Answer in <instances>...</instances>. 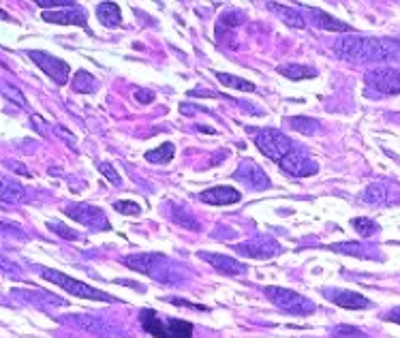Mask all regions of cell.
Returning a JSON list of instances; mask_svg holds the SVG:
<instances>
[{"mask_svg":"<svg viewBox=\"0 0 400 338\" xmlns=\"http://www.w3.org/2000/svg\"><path fill=\"white\" fill-rule=\"evenodd\" d=\"M45 21L49 24H62V26H82L88 30V15L82 7H69V9H60V11H45L41 15Z\"/></svg>","mask_w":400,"mask_h":338,"instance_id":"14","label":"cell"},{"mask_svg":"<svg viewBox=\"0 0 400 338\" xmlns=\"http://www.w3.org/2000/svg\"><path fill=\"white\" fill-rule=\"evenodd\" d=\"M306 9V15L311 17L313 21V26H317L319 30H332V33H347V35H351V26L336 17H332L330 13L326 11H321V9H315V7H304Z\"/></svg>","mask_w":400,"mask_h":338,"instance_id":"15","label":"cell"},{"mask_svg":"<svg viewBox=\"0 0 400 338\" xmlns=\"http://www.w3.org/2000/svg\"><path fill=\"white\" fill-rule=\"evenodd\" d=\"M199 199L210 206H232V204H238L242 195L234 186H212L204 193H199Z\"/></svg>","mask_w":400,"mask_h":338,"instance_id":"16","label":"cell"},{"mask_svg":"<svg viewBox=\"0 0 400 338\" xmlns=\"http://www.w3.org/2000/svg\"><path fill=\"white\" fill-rule=\"evenodd\" d=\"M321 294L326 300H330L332 304L347 308V310H366L372 306V302L368 298H364L358 292H351V289H340V287H326L321 289Z\"/></svg>","mask_w":400,"mask_h":338,"instance_id":"11","label":"cell"},{"mask_svg":"<svg viewBox=\"0 0 400 338\" xmlns=\"http://www.w3.org/2000/svg\"><path fill=\"white\" fill-rule=\"evenodd\" d=\"M26 56L43 71L47 78H52L58 86H64L69 82L71 69H69V64L64 60L56 58L54 54H49V52H43V50H28Z\"/></svg>","mask_w":400,"mask_h":338,"instance_id":"7","label":"cell"},{"mask_svg":"<svg viewBox=\"0 0 400 338\" xmlns=\"http://www.w3.org/2000/svg\"><path fill=\"white\" fill-rule=\"evenodd\" d=\"M238 255L242 257H251V259H270V257H277L283 249L274 238L270 235H257L248 242L236 244L234 247Z\"/></svg>","mask_w":400,"mask_h":338,"instance_id":"10","label":"cell"},{"mask_svg":"<svg viewBox=\"0 0 400 338\" xmlns=\"http://www.w3.org/2000/svg\"><path fill=\"white\" fill-rule=\"evenodd\" d=\"M334 54L351 64H379L400 58V41L385 37L342 35L334 41Z\"/></svg>","mask_w":400,"mask_h":338,"instance_id":"1","label":"cell"},{"mask_svg":"<svg viewBox=\"0 0 400 338\" xmlns=\"http://www.w3.org/2000/svg\"><path fill=\"white\" fill-rule=\"evenodd\" d=\"M114 210L120 214H127V216H139L141 214V206L137 202H129V199L114 202Z\"/></svg>","mask_w":400,"mask_h":338,"instance_id":"33","label":"cell"},{"mask_svg":"<svg viewBox=\"0 0 400 338\" xmlns=\"http://www.w3.org/2000/svg\"><path fill=\"white\" fill-rule=\"evenodd\" d=\"M171 304H176V306H186V308H197V310H204V306H195L193 302H186V300H178V298H169Z\"/></svg>","mask_w":400,"mask_h":338,"instance_id":"39","label":"cell"},{"mask_svg":"<svg viewBox=\"0 0 400 338\" xmlns=\"http://www.w3.org/2000/svg\"><path fill=\"white\" fill-rule=\"evenodd\" d=\"M366 84L370 88H374L379 94H400V71L392 69V66H374L368 69L364 75Z\"/></svg>","mask_w":400,"mask_h":338,"instance_id":"9","label":"cell"},{"mask_svg":"<svg viewBox=\"0 0 400 338\" xmlns=\"http://www.w3.org/2000/svg\"><path fill=\"white\" fill-rule=\"evenodd\" d=\"M279 73L291 82H302V80H308V78H317V69L311 66V64H299V62H291V64H281Z\"/></svg>","mask_w":400,"mask_h":338,"instance_id":"18","label":"cell"},{"mask_svg":"<svg viewBox=\"0 0 400 338\" xmlns=\"http://www.w3.org/2000/svg\"><path fill=\"white\" fill-rule=\"evenodd\" d=\"M122 263L131 270H137L141 274H148L165 285H180L186 278V268L178 261H171L163 253H135L124 257Z\"/></svg>","mask_w":400,"mask_h":338,"instance_id":"2","label":"cell"},{"mask_svg":"<svg viewBox=\"0 0 400 338\" xmlns=\"http://www.w3.org/2000/svg\"><path fill=\"white\" fill-rule=\"evenodd\" d=\"M385 199H388V188L381 182L368 184V188L362 193V202L364 204H377V206H381V204H385Z\"/></svg>","mask_w":400,"mask_h":338,"instance_id":"25","label":"cell"},{"mask_svg":"<svg viewBox=\"0 0 400 338\" xmlns=\"http://www.w3.org/2000/svg\"><path fill=\"white\" fill-rule=\"evenodd\" d=\"M139 323L144 332L155 338H193V323L184 319L163 317L153 308H144L139 312Z\"/></svg>","mask_w":400,"mask_h":338,"instance_id":"3","label":"cell"},{"mask_svg":"<svg viewBox=\"0 0 400 338\" xmlns=\"http://www.w3.org/2000/svg\"><path fill=\"white\" fill-rule=\"evenodd\" d=\"M171 221H173V223H178V225H182V227H189V229H193V231L199 229V223L193 219V214L186 212L182 206H173V210H171Z\"/></svg>","mask_w":400,"mask_h":338,"instance_id":"29","label":"cell"},{"mask_svg":"<svg viewBox=\"0 0 400 338\" xmlns=\"http://www.w3.org/2000/svg\"><path fill=\"white\" fill-rule=\"evenodd\" d=\"M47 227L52 229L54 233H58L60 238H64V240H80V233H78V231L69 229V227H67L64 223H60V221H49Z\"/></svg>","mask_w":400,"mask_h":338,"instance_id":"34","label":"cell"},{"mask_svg":"<svg viewBox=\"0 0 400 338\" xmlns=\"http://www.w3.org/2000/svg\"><path fill=\"white\" fill-rule=\"evenodd\" d=\"M67 216H71L73 221H78L94 231H107L112 225L107 221V216L101 208H96V206H90V204H84V202H78V204H73L64 210Z\"/></svg>","mask_w":400,"mask_h":338,"instance_id":"8","label":"cell"},{"mask_svg":"<svg viewBox=\"0 0 400 338\" xmlns=\"http://www.w3.org/2000/svg\"><path fill=\"white\" fill-rule=\"evenodd\" d=\"M234 180H238L242 184H248L251 188H257V190H268L272 186V182H270L268 174L261 169V165H257L251 159L240 161L238 169L234 172Z\"/></svg>","mask_w":400,"mask_h":338,"instance_id":"12","label":"cell"},{"mask_svg":"<svg viewBox=\"0 0 400 338\" xmlns=\"http://www.w3.org/2000/svg\"><path fill=\"white\" fill-rule=\"evenodd\" d=\"M24 195H26V193H24V186L19 182H13L7 176L3 178V184H0V199L5 204H17L24 199Z\"/></svg>","mask_w":400,"mask_h":338,"instance_id":"22","label":"cell"},{"mask_svg":"<svg viewBox=\"0 0 400 338\" xmlns=\"http://www.w3.org/2000/svg\"><path fill=\"white\" fill-rule=\"evenodd\" d=\"M135 99L141 103V105H148L155 101V92L153 90H146V88H137L135 90Z\"/></svg>","mask_w":400,"mask_h":338,"instance_id":"37","label":"cell"},{"mask_svg":"<svg viewBox=\"0 0 400 338\" xmlns=\"http://www.w3.org/2000/svg\"><path fill=\"white\" fill-rule=\"evenodd\" d=\"M248 133L253 135L255 146L261 150V154L279 165L299 146V143H295L291 137L277 129H248Z\"/></svg>","mask_w":400,"mask_h":338,"instance_id":"4","label":"cell"},{"mask_svg":"<svg viewBox=\"0 0 400 338\" xmlns=\"http://www.w3.org/2000/svg\"><path fill=\"white\" fill-rule=\"evenodd\" d=\"M289 127L295 133H302V135H317L321 131L319 120L308 118V116H293V118H289Z\"/></svg>","mask_w":400,"mask_h":338,"instance_id":"23","label":"cell"},{"mask_svg":"<svg viewBox=\"0 0 400 338\" xmlns=\"http://www.w3.org/2000/svg\"><path fill=\"white\" fill-rule=\"evenodd\" d=\"M199 259H204L206 263H210L212 268L220 274H227V276H244L248 272V265L234 259V257H227V255H220V253H206L202 251L199 253Z\"/></svg>","mask_w":400,"mask_h":338,"instance_id":"13","label":"cell"},{"mask_svg":"<svg viewBox=\"0 0 400 338\" xmlns=\"http://www.w3.org/2000/svg\"><path fill=\"white\" fill-rule=\"evenodd\" d=\"M37 270L45 281L62 287L64 292H69L71 296H78V298H84V300H94V302H116L114 296H110L105 292H98L96 287H90V285L73 278V276H67V274H62L58 270H49V268H37Z\"/></svg>","mask_w":400,"mask_h":338,"instance_id":"5","label":"cell"},{"mask_svg":"<svg viewBox=\"0 0 400 338\" xmlns=\"http://www.w3.org/2000/svg\"><path fill=\"white\" fill-rule=\"evenodd\" d=\"M98 172H101L114 186H122V178H120V174L116 172V169H114L110 163H98Z\"/></svg>","mask_w":400,"mask_h":338,"instance_id":"35","label":"cell"},{"mask_svg":"<svg viewBox=\"0 0 400 338\" xmlns=\"http://www.w3.org/2000/svg\"><path fill=\"white\" fill-rule=\"evenodd\" d=\"M3 94H5V99H9L11 103H17L19 107H28V101L24 99V94L15 86H11L9 82H3Z\"/></svg>","mask_w":400,"mask_h":338,"instance_id":"32","label":"cell"},{"mask_svg":"<svg viewBox=\"0 0 400 338\" xmlns=\"http://www.w3.org/2000/svg\"><path fill=\"white\" fill-rule=\"evenodd\" d=\"M214 78L227 88H234V90H242V92H253L255 90V84L246 82L242 78H236V75H229V73H220V71H216Z\"/></svg>","mask_w":400,"mask_h":338,"instance_id":"26","label":"cell"},{"mask_svg":"<svg viewBox=\"0 0 400 338\" xmlns=\"http://www.w3.org/2000/svg\"><path fill=\"white\" fill-rule=\"evenodd\" d=\"M62 321H71L73 326L78 328H84L86 332H92V334H98V336H105V338H112V328L105 326L103 321H96L92 317H84V315H73V317H62Z\"/></svg>","mask_w":400,"mask_h":338,"instance_id":"19","label":"cell"},{"mask_svg":"<svg viewBox=\"0 0 400 338\" xmlns=\"http://www.w3.org/2000/svg\"><path fill=\"white\" fill-rule=\"evenodd\" d=\"M383 319H385V321H390V323H398V326H400V306H396V308L388 310L385 315H383Z\"/></svg>","mask_w":400,"mask_h":338,"instance_id":"38","label":"cell"},{"mask_svg":"<svg viewBox=\"0 0 400 338\" xmlns=\"http://www.w3.org/2000/svg\"><path fill=\"white\" fill-rule=\"evenodd\" d=\"M71 88L75 90V92H82V94H92V92H96V88H98V82H96V78L94 75H90L88 71H78L75 73V78H73V82H71Z\"/></svg>","mask_w":400,"mask_h":338,"instance_id":"24","label":"cell"},{"mask_svg":"<svg viewBox=\"0 0 400 338\" xmlns=\"http://www.w3.org/2000/svg\"><path fill=\"white\" fill-rule=\"evenodd\" d=\"M244 19H246L244 11H227V13H223V17L216 24V37H218V41H220L223 35L234 33V28L240 26Z\"/></svg>","mask_w":400,"mask_h":338,"instance_id":"21","label":"cell"},{"mask_svg":"<svg viewBox=\"0 0 400 338\" xmlns=\"http://www.w3.org/2000/svg\"><path fill=\"white\" fill-rule=\"evenodd\" d=\"M268 9H272L277 13V17L285 24L289 28H295V30H302L306 26V19H304V13H299L297 9L293 7H287V5H281V3H268Z\"/></svg>","mask_w":400,"mask_h":338,"instance_id":"17","label":"cell"},{"mask_svg":"<svg viewBox=\"0 0 400 338\" xmlns=\"http://www.w3.org/2000/svg\"><path fill=\"white\" fill-rule=\"evenodd\" d=\"M173 143H163V146H159L157 150H148L146 152V161L148 163H159V165H165V163H169L171 159H173Z\"/></svg>","mask_w":400,"mask_h":338,"instance_id":"27","label":"cell"},{"mask_svg":"<svg viewBox=\"0 0 400 338\" xmlns=\"http://www.w3.org/2000/svg\"><path fill=\"white\" fill-rule=\"evenodd\" d=\"M332 338H370L366 332H362L360 328H354V326H336L332 330Z\"/></svg>","mask_w":400,"mask_h":338,"instance_id":"31","label":"cell"},{"mask_svg":"<svg viewBox=\"0 0 400 338\" xmlns=\"http://www.w3.org/2000/svg\"><path fill=\"white\" fill-rule=\"evenodd\" d=\"M263 294L279 310L291 312V315L306 317L317 310L315 302H311L308 298L299 296L297 292H291V289H285V287H263Z\"/></svg>","mask_w":400,"mask_h":338,"instance_id":"6","label":"cell"},{"mask_svg":"<svg viewBox=\"0 0 400 338\" xmlns=\"http://www.w3.org/2000/svg\"><path fill=\"white\" fill-rule=\"evenodd\" d=\"M35 5L41 9H58V7L69 9V7H75L78 3H75V0H37Z\"/></svg>","mask_w":400,"mask_h":338,"instance_id":"36","label":"cell"},{"mask_svg":"<svg viewBox=\"0 0 400 338\" xmlns=\"http://www.w3.org/2000/svg\"><path fill=\"white\" fill-rule=\"evenodd\" d=\"M351 227L362 235V238H370L379 231V225L372 219H366V216H358V219H351Z\"/></svg>","mask_w":400,"mask_h":338,"instance_id":"30","label":"cell"},{"mask_svg":"<svg viewBox=\"0 0 400 338\" xmlns=\"http://www.w3.org/2000/svg\"><path fill=\"white\" fill-rule=\"evenodd\" d=\"M98 13V19H101V24L105 28H116L120 26V21H122V11L116 3H101L96 9Z\"/></svg>","mask_w":400,"mask_h":338,"instance_id":"20","label":"cell"},{"mask_svg":"<svg viewBox=\"0 0 400 338\" xmlns=\"http://www.w3.org/2000/svg\"><path fill=\"white\" fill-rule=\"evenodd\" d=\"M330 251H338L345 255H354V257H368L366 253H374V249L366 247V244H358V242H345V244H330Z\"/></svg>","mask_w":400,"mask_h":338,"instance_id":"28","label":"cell"}]
</instances>
